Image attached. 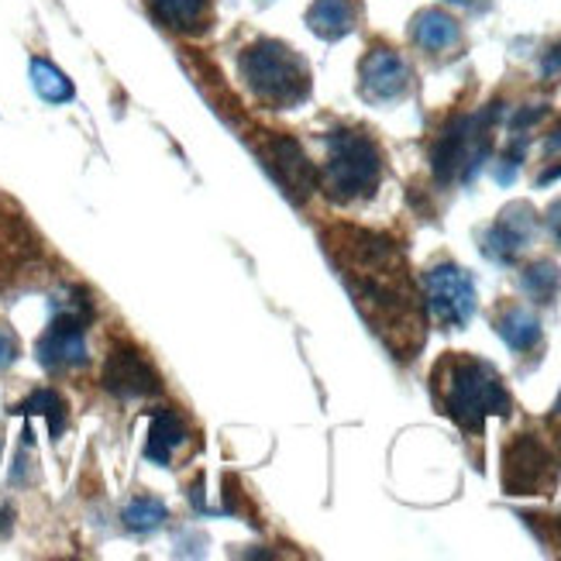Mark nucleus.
Masks as SVG:
<instances>
[{"mask_svg": "<svg viewBox=\"0 0 561 561\" xmlns=\"http://www.w3.org/2000/svg\"><path fill=\"white\" fill-rule=\"evenodd\" d=\"M324 241L355 307L382 337V345L397 358L417 355L424 345V307L397 241L348 225L331 228Z\"/></svg>", "mask_w": 561, "mask_h": 561, "instance_id": "obj_1", "label": "nucleus"}, {"mask_svg": "<svg viewBox=\"0 0 561 561\" xmlns=\"http://www.w3.org/2000/svg\"><path fill=\"white\" fill-rule=\"evenodd\" d=\"M434 393L448 417L469 434H482L490 417H510V400L500 373L476 355H448L434 369Z\"/></svg>", "mask_w": 561, "mask_h": 561, "instance_id": "obj_2", "label": "nucleus"}, {"mask_svg": "<svg viewBox=\"0 0 561 561\" xmlns=\"http://www.w3.org/2000/svg\"><path fill=\"white\" fill-rule=\"evenodd\" d=\"M382 180V152L365 131H331L328 135V162L321 169V186L331 201L352 204L365 201L379 190Z\"/></svg>", "mask_w": 561, "mask_h": 561, "instance_id": "obj_3", "label": "nucleus"}, {"mask_svg": "<svg viewBox=\"0 0 561 561\" xmlns=\"http://www.w3.org/2000/svg\"><path fill=\"white\" fill-rule=\"evenodd\" d=\"M493 121H500V104L485 107L472 117H455L451 125L437 135L434 149H431V169L437 183H472L482 162L490 159L493 149Z\"/></svg>", "mask_w": 561, "mask_h": 561, "instance_id": "obj_4", "label": "nucleus"}, {"mask_svg": "<svg viewBox=\"0 0 561 561\" xmlns=\"http://www.w3.org/2000/svg\"><path fill=\"white\" fill-rule=\"evenodd\" d=\"M90 317H93V307L83 293L53 317V324H48L45 334L38 337V362L48 373H72V369H83L87 365Z\"/></svg>", "mask_w": 561, "mask_h": 561, "instance_id": "obj_5", "label": "nucleus"}, {"mask_svg": "<svg viewBox=\"0 0 561 561\" xmlns=\"http://www.w3.org/2000/svg\"><path fill=\"white\" fill-rule=\"evenodd\" d=\"M245 72L262 101L289 107L307 96V69L283 45H259L245 56Z\"/></svg>", "mask_w": 561, "mask_h": 561, "instance_id": "obj_6", "label": "nucleus"}, {"mask_svg": "<svg viewBox=\"0 0 561 561\" xmlns=\"http://www.w3.org/2000/svg\"><path fill=\"white\" fill-rule=\"evenodd\" d=\"M427 310L445 331H461L476 313V283L455 262H437L424 273Z\"/></svg>", "mask_w": 561, "mask_h": 561, "instance_id": "obj_7", "label": "nucleus"}, {"mask_svg": "<svg viewBox=\"0 0 561 561\" xmlns=\"http://www.w3.org/2000/svg\"><path fill=\"white\" fill-rule=\"evenodd\" d=\"M554 482V458L538 442V434H520L517 442H510L503 455V490L510 496H534L545 493Z\"/></svg>", "mask_w": 561, "mask_h": 561, "instance_id": "obj_8", "label": "nucleus"}, {"mask_svg": "<svg viewBox=\"0 0 561 561\" xmlns=\"http://www.w3.org/2000/svg\"><path fill=\"white\" fill-rule=\"evenodd\" d=\"M265 165H270L276 183L286 190V197L297 204H304L310 193L321 186V169H317L300 145L286 135H273L265 141Z\"/></svg>", "mask_w": 561, "mask_h": 561, "instance_id": "obj_9", "label": "nucleus"}, {"mask_svg": "<svg viewBox=\"0 0 561 561\" xmlns=\"http://www.w3.org/2000/svg\"><path fill=\"white\" fill-rule=\"evenodd\" d=\"M534 234H538L534 207L514 204V207H506L490 225V231L482 234V252H485V259H493L500 265H514L520 259V252L534 241Z\"/></svg>", "mask_w": 561, "mask_h": 561, "instance_id": "obj_10", "label": "nucleus"}, {"mask_svg": "<svg viewBox=\"0 0 561 561\" xmlns=\"http://www.w3.org/2000/svg\"><path fill=\"white\" fill-rule=\"evenodd\" d=\"M104 386L111 389L114 397L121 400H135V397H152L162 389L159 373L152 369V362L145 358L141 352L128 348V345H117L107 355L104 365Z\"/></svg>", "mask_w": 561, "mask_h": 561, "instance_id": "obj_11", "label": "nucleus"}, {"mask_svg": "<svg viewBox=\"0 0 561 561\" xmlns=\"http://www.w3.org/2000/svg\"><path fill=\"white\" fill-rule=\"evenodd\" d=\"M38 259V238L24 225V217L0 207V283L21 276Z\"/></svg>", "mask_w": 561, "mask_h": 561, "instance_id": "obj_12", "label": "nucleus"}, {"mask_svg": "<svg viewBox=\"0 0 561 561\" xmlns=\"http://www.w3.org/2000/svg\"><path fill=\"white\" fill-rule=\"evenodd\" d=\"M410 87V72L403 59L389 48H373L369 59L362 62V90L369 101H397Z\"/></svg>", "mask_w": 561, "mask_h": 561, "instance_id": "obj_13", "label": "nucleus"}, {"mask_svg": "<svg viewBox=\"0 0 561 561\" xmlns=\"http://www.w3.org/2000/svg\"><path fill=\"white\" fill-rule=\"evenodd\" d=\"M493 328H496V334L506 341L510 348L514 352H520V355H527V352H534L541 345V321L534 317L527 307H520V304H510V307H503L500 313H496V321H493Z\"/></svg>", "mask_w": 561, "mask_h": 561, "instance_id": "obj_14", "label": "nucleus"}, {"mask_svg": "<svg viewBox=\"0 0 561 561\" xmlns=\"http://www.w3.org/2000/svg\"><path fill=\"white\" fill-rule=\"evenodd\" d=\"M186 445V424L176 417L173 410H159L152 417V431H149V448H145V455H149L156 466H169L173 461V455Z\"/></svg>", "mask_w": 561, "mask_h": 561, "instance_id": "obj_15", "label": "nucleus"}, {"mask_svg": "<svg viewBox=\"0 0 561 561\" xmlns=\"http://www.w3.org/2000/svg\"><path fill=\"white\" fill-rule=\"evenodd\" d=\"M520 289L527 293V297H530L534 304H541V307L554 304V300H558V289H561V273H558V265L548 262V259L527 265V270L520 273Z\"/></svg>", "mask_w": 561, "mask_h": 561, "instance_id": "obj_16", "label": "nucleus"}, {"mask_svg": "<svg viewBox=\"0 0 561 561\" xmlns=\"http://www.w3.org/2000/svg\"><path fill=\"white\" fill-rule=\"evenodd\" d=\"M413 38L431 48V53H445V48L458 42V24L442 11H424L417 24H413Z\"/></svg>", "mask_w": 561, "mask_h": 561, "instance_id": "obj_17", "label": "nucleus"}, {"mask_svg": "<svg viewBox=\"0 0 561 561\" xmlns=\"http://www.w3.org/2000/svg\"><path fill=\"white\" fill-rule=\"evenodd\" d=\"M352 4L348 0H317L310 11V24L317 35L324 38H341L345 32H352Z\"/></svg>", "mask_w": 561, "mask_h": 561, "instance_id": "obj_18", "label": "nucleus"}, {"mask_svg": "<svg viewBox=\"0 0 561 561\" xmlns=\"http://www.w3.org/2000/svg\"><path fill=\"white\" fill-rule=\"evenodd\" d=\"M18 413H24V417L38 413V417L48 421V431H53L56 437L66 427V403H62V397L56 393V389H38V393H32L28 400L18 407Z\"/></svg>", "mask_w": 561, "mask_h": 561, "instance_id": "obj_19", "label": "nucleus"}, {"mask_svg": "<svg viewBox=\"0 0 561 561\" xmlns=\"http://www.w3.org/2000/svg\"><path fill=\"white\" fill-rule=\"evenodd\" d=\"M149 4L169 28H190L207 11V0H149Z\"/></svg>", "mask_w": 561, "mask_h": 561, "instance_id": "obj_20", "label": "nucleus"}, {"mask_svg": "<svg viewBox=\"0 0 561 561\" xmlns=\"http://www.w3.org/2000/svg\"><path fill=\"white\" fill-rule=\"evenodd\" d=\"M165 517H169V510H165V503L156 500V496H138V500H131V503L125 506V527H131V530H138V534L162 527Z\"/></svg>", "mask_w": 561, "mask_h": 561, "instance_id": "obj_21", "label": "nucleus"}, {"mask_svg": "<svg viewBox=\"0 0 561 561\" xmlns=\"http://www.w3.org/2000/svg\"><path fill=\"white\" fill-rule=\"evenodd\" d=\"M32 80H35V90L45 96V101H53V104H62V101H69V96H72L69 80L62 77V72L53 62H45V59L32 62Z\"/></svg>", "mask_w": 561, "mask_h": 561, "instance_id": "obj_22", "label": "nucleus"}, {"mask_svg": "<svg viewBox=\"0 0 561 561\" xmlns=\"http://www.w3.org/2000/svg\"><path fill=\"white\" fill-rule=\"evenodd\" d=\"M18 352H21V345H18V334H14L11 328L0 324V369H8V365L18 358Z\"/></svg>", "mask_w": 561, "mask_h": 561, "instance_id": "obj_23", "label": "nucleus"}, {"mask_svg": "<svg viewBox=\"0 0 561 561\" xmlns=\"http://www.w3.org/2000/svg\"><path fill=\"white\" fill-rule=\"evenodd\" d=\"M548 231H551V238L561 245V201H554L548 207Z\"/></svg>", "mask_w": 561, "mask_h": 561, "instance_id": "obj_24", "label": "nucleus"}, {"mask_svg": "<svg viewBox=\"0 0 561 561\" xmlns=\"http://www.w3.org/2000/svg\"><path fill=\"white\" fill-rule=\"evenodd\" d=\"M561 69V48H554V56L545 59V72H558Z\"/></svg>", "mask_w": 561, "mask_h": 561, "instance_id": "obj_25", "label": "nucleus"}, {"mask_svg": "<svg viewBox=\"0 0 561 561\" xmlns=\"http://www.w3.org/2000/svg\"><path fill=\"white\" fill-rule=\"evenodd\" d=\"M548 149H554V152H561V125L551 131V138H548Z\"/></svg>", "mask_w": 561, "mask_h": 561, "instance_id": "obj_26", "label": "nucleus"}, {"mask_svg": "<svg viewBox=\"0 0 561 561\" xmlns=\"http://www.w3.org/2000/svg\"><path fill=\"white\" fill-rule=\"evenodd\" d=\"M554 410H558V413H561V397H558V403H554Z\"/></svg>", "mask_w": 561, "mask_h": 561, "instance_id": "obj_27", "label": "nucleus"}]
</instances>
